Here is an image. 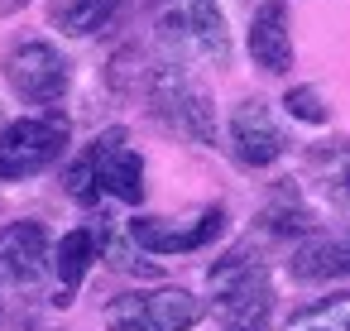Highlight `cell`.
<instances>
[{
    "label": "cell",
    "instance_id": "1",
    "mask_svg": "<svg viewBox=\"0 0 350 331\" xmlns=\"http://www.w3.org/2000/svg\"><path fill=\"white\" fill-rule=\"evenodd\" d=\"M206 317V302L187 288H144L116 293L101 312L111 331H192Z\"/></svg>",
    "mask_w": 350,
    "mask_h": 331
},
{
    "label": "cell",
    "instance_id": "2",
    "mask_svg": "<svg viewBox=\"0 0 350 331\" xmlns=\"http://www.w3.org/2000/svg\"><path fill=\"white\" fill-rule=\"evenodd\" d=\"M68 140H72V125H68L63 111L10 120L5 130H0V178L20 183V178H34V173L53 168L63 159Z\"/></svg>",
    "mask_w": 350,
    "mask_h": 331
},
{
    "label": "cell",
    "instance_id": "3",
    "mask_svg": "<svg viewBox=\"0 0 350 331\" xmlns=\"http://www.w3.org/2000/svg\"><path fill=\"white\" fill-rule=\"evenodd\" d=\"M149 106L159 120H168L178 135L197 140V144H216V111L211 96L183 72V68H154L149 77Z\"/></svg>",
    "mask_w": 350,
    "mask_h": 331
},
{
    "label": "cell",
    "instance_id": "4",
    "mask_svg": "<svg viewBox=\"0 0 350 331\" xmlns=\"http://www.w3.org/2000/svg\"><path fill=\"white\" fill-rule=\"evenodd\" d=\"M0 68H5L10 92H15L20 101H29V106H53V101H63V96H68V82H72L68 58H63L53 44H44V39L15 44Z\"/></svg>",
    "mask_w": 350,
    "mask_h": 331
},
{
    "label": "cell",
    "instance_id": "5",
    "mask_svg": "<svg viewBox=\"0 0 350 331\" xmlns=\"http://www.w3.org/2000/svg\"><path fill=\"white\" fill-rule=\"evenodd\" d=\"M221 230H226L221 207H206L187 221H173V216H135L130 221V240L149 254H192V250H206L211 240H221Z\"/></svg>",
    "mask_w": 350,
    "mask_h": 331
},
{
    "label": "cell",
    "instance_id": "6",
    "mask_svg": "<svg viewBox=\"0 0 350 331\" xmlns=\"http://www.w3.org/2000/svg\"><path fill=\"white\" fill-rule=\"evenodd\" d=\"M87 159L96 168V183L101 192H111L116 202H130L139 207L144 202V159L130 149V135L116 125V130H101L92 144H87Z\"/></svg>",
    "mask_w": 350,
    "mask_h": 331
},
{
    "label": "cell",
    "instance_id": "7",
    "mask_svg": "<svg viewBox=\"0 0 350 331\" xmlns=\"http://www.w3.org/2000/svg\"><path fill=\"white\" fill-rule=\"evenodd\" d=\"M230 149H235V159L245 168H269V163L283 159L288 140H283V130H278V120L269 116L264 101L250 96V101H240L230 111Z\"/></svg>",
    "mask_w": 350,
    "mask_h": 331
},
{
    "label": "cell",
    "instance_id": "8",
    "mask_svg": "<svg viewBox=\"0 0 350 331\" xmlns=\"http://www.w3.org/2000/svg\"><path fill=\"white\" fill-rule=\"evenodd\" d=\"M49 264V230L44 221H10L0 226V283H34Z\"/></svg>",
    "mask_w": 350,
    "mask_h": 331
},
{
    "label": "cell",
    "instance_id": "9",
    "mask_svg": "<svg viewBox=\"0 0 350 331\" xmlns=\"http://www.w3.org/2000/svg\"><path fill=\"white\" fill-rule=\"evenodd\" d=\"M269 317H273V288H269L264 269H254L235 288L216 293V321H221V331H269Z\"/></svg>",
    "mask_w": 350,
    "mask_h": 331
},
{
    "label": "cell",
    "instance_id": "10",
    "mask_svg": "<svg viewBox=\"0 0 350 331\" xmlns=\"http://www.w3.org/2000/svg\"><path fill=\"white\" fill-rule=\"evenodd\" d=\"M245 44H250V58H254L264 72L283 77V72L293 68V34H288V5H283V0H269V5L254 10Z\"/></svg>",
    "mask_w": 350,
    "mask_h": 331
},
{
    "label": "cell",
    "instance_id": "11",
    "mask_svg": "<svg viewBox=\"0 0 350 331\" xmlns=\"http://www.w3.org/2000/svg\"><path fill=\"white\" fill-rule=\"evenodd\" d=\"M101 245H106V230H96V226H77V230H68V235L58 240V250H53V274H58V302H63V307H68L72 293L82 288L87 269L101 259Z\"/></svg>",
    "mask_w": 350,
    "mask_h": 331
},
{
    "label": "cell",
    "instance_id": "12",
    "mask_svg": "<svg viewBox=\"0 0 350 331\" xmlns=\"http://www.w3.org/2000/svg\"><path fill=\"white\" fill-rule=\"evenodd\" d=\"M293 278L302 283H336L350 278V235H307L293 250Z\"/></svg>",
    "mask_w": 350,
    "mask_h": 331
},
{
    "label": "cell",
    "instance_id": "13",
    "mask_svg": "<svg viewBox=\"0 0 350 331\" xmlns=\"http://www.w3.org/2000/svg\"><path fill=\"white\" fill-rule=\"evenodd\" d=\"M168 20H173L178 39H192L202 53H211V58L226 63L230 39H226V20H221V5H216V0H183V10L168 15Z\"/></svg>",
    "mask_w": 350,
    "mask_h": 331
},
{
    "label": "cell",
    "instance_id": "14",
    "mask_svg": "<svg viewBox=\"0 0 350 331\" xmlns=\"http://www.w3.org/2000/svg\"><path fill=\"white\" fill-rule=\"evenodd\" d=\"M116 10H120V0H53V5H49V20H53L63 34H96Z\"/></svg>",
    "mask_w": 350,
    "mask_h": 331
},
{
    "label": "cell",
    "instance_id": "15",
    "mask_svg": "<svg viewBox=\"0 0 350 331\" xmlns=\"http://www.w3.org/2000/svg\"><path fill=\"white\" fill-rule=\"evenodd\" d=\"M63 187H68V197H72V202H82V207H96V202H101V183H96V168H92V159H87V154L68 163Z\"/></svg>",
    "mask_w": 350,
    "mask_h": 331
},
{
    "label": "cell",
    "instance_id": "16",
    "mask_svg": "<svg viewBox=\"0 0 350 331\" xmlns=\"http://www.w3.org/2000/svg\"><path fill=\"white\" fill-rule=\"evenodd\" d=\"M283 106H288L293 120H307V125H326V120H331V111H326V101H321L317 87H288Z\"/></svg>",
    "mask_w": 350,
    "mask_h": 331
},
{
    "label": "cell",
    "instance_id": "17",
    "mask_svg": "<svg viewBox=\"0 0 350 331\" xmlns=\"http://www.w3.org/2000/svg\"><path fill=\"white\" fill-rule=\"evenodd\" d=\"M259 221H264L273 235H307V230H312V216H307L302 207H269Z\"/></svg>",
    "mask_w": 350,
    "mask_h": 331
},
{
    "label": "cell",
    "instance_id": "18",
    "mask_svg": "<svg viewBox=\"0 0 350 331\" xmlns=\"http://www.w3.org/2000/svg\"><path fill=\"white\" fill-rule=\"evenodd\" d=\"M317 307H331V312L345 321V331H350V293H345V297H331V302H317Z\"/></svg>",
    "mask_w": 350,
    "mask_h": 331
},
{
    "label": "cell",
    "instance_id": "19",
    "mask_svg": "<svg viewBox=\"0 0 350 331\" xmlns=\"http://www.w3.org/2000/svg\"><path fill=\"white\" fill-rule=\"evenodd\" d=\"M20 5H29V0H0V15H15Z\"/></svg>",
    "mask_w": 350,
    "mask_h": 331
}]
</instances>
